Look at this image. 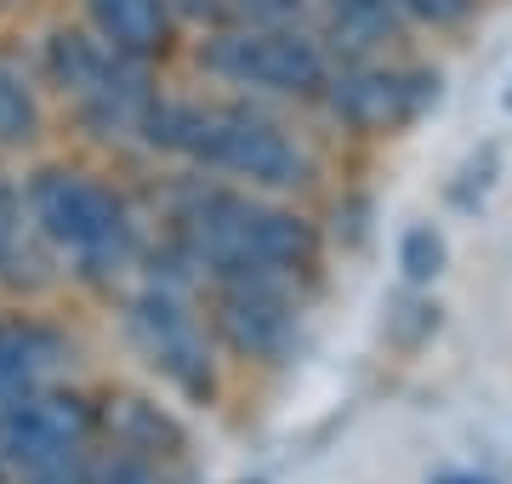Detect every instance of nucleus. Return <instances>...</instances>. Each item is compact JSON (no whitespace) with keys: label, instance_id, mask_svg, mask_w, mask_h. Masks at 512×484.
<instances>
[{"label":"nucleus","instance_id":"f257e3e1","mask_svg":"<svg viewBox=\"0 0 512 484\" xmlns=\"http://www.w3.org/2000/svg\"><path fill=\"white\" fill-rule=\"evenodd\" d=\"M171 245L188 257V268L211 280H274L291 285L319 257V234L296 211L262 200L251 188L228 183H188L171 200Z\"/></svg>","mask_w":512,"mask_h":484},{"label":"nucleus","instance_id":"f03ea898","mask_svg":"<svg viewBox=\"0 0 512 484\" xmlns=\"http://www.w3.org/2000/svg\"><path fill=\"white\" fill-rule=\"evenodd\" d=\"M137 143L154 154H177L194 171H222L251 188H302L308 183V149L268 114L245 103H188V97H154L137 126Z\"/></svg>","mask_w":512,"mask_h":484},{"label":"nucleus","instance_id":"7ed1b4c3","mask_svg":"<svg viewBox=\"0 0 512 484\" xmlns=\"http://www.w3.org/2000/svg\"><path fill=\"white\" fill-rule=\"evenodd\" d=\"M23 217H29V234L46 240L57 257H69L74 274L86 280H120L148 251L126 200L74 166H40L23 183Z\"/></svg>","mask_w":512,"mask_h":484},{"label":"nucleus","instance_id":"20e7f679","mask_svg":"<svg viewBox=\"0 0 512 484\" xmlns=\"http://www.w3.org/2000/svg\"><path fill=\"white\" fill-rule=\"evenodd\" d=\"M40 69H46V86H57V97L80 114V126H92V137H109V143H137L148 103L160 97L148 80V63L120 57L92 29H52Z\"/></svg>","mask_w":512,"mask_h":484},{"label":"nucleus","instance_id":"39448f33","mask_svg":"<svg viewBox=\"0 0 512 484\" xmlns=\"http://www.w3.org/2000/svg\"><path fill=\"white\" fill-rule=\"evenodd\" d=\"M126 336L143 354V365L160 376L165 388H177L188 405H211L217 399V354H211V331L194 314L188 291L171 285H137L126 297Z\"/></svg>","mask_w":512,"mask_h":484},{"label":"nucleus","instance_id":"423d86ee","mask_svg":"<svg viewBox=\"0 0 512 484\" xmlns=\"http://www.w3.org/2000/svg\"><path fill=\"white\" fill-rule=\"evenodd\" d=\"M200 69L245 92L319 97L330 80V57L308 29H211V40H200Z\"/></svg>","mask_w":512,"mask_h":484},{"label":"nucleus","instance_id":"0eeeda50","mask_svg":"<svg viewBox=\"0 0 512 484\" xmlns=\"http://www.w3.org/2000/svg\"><path fill=\"white\" fill-rule=\"evenodd\" d=\"M97 445V399L74 388H35L0 405V462L18 479H63Z\"/></svg>","mask_w":512,"mask_h":484},{"label":"nucleus","instance_id":"6e6552de","mask_svg":"<svg viewBox=\"0 0 512 484\" xmlns=\"http://www.w3.org/2000/svg\"><path fill=\"white\" fill-rule=\"evenodd\" d=\"M205 331L234 359L274 365L296 342V302L291 285L274 280H211L205 285Z\"/></svg>","mask_w":512,"mask_h":484},{"label":"nucleus","instance_id":"1a4fd4ad","mask_svg":"<svg viewBox=\"0 0 512 484\" xmlns=\"http://www.w3.org/2000/svg\"><path fill=\"white\" fill-rule=\"evenodd\" d=\"M325 109L353 131H393L439 103L433 69H387V63H342L325 80Z\"/></svg>","mask_w":512,"mask_h":484},{"label":"nucleus","instance_id":"9d476101","mask_svg":"<svg viewBox=\"0 0 512 484\" xmlns=\"http://www.w3.org/2000/svg\"><path fill=\"white\" fill-rule=\"evenodd\" d=\"M69 359V336L46 319H0V405L23 393L52 388V376Z\"/></svg>","mask_w":512,"mask_h":484},{"label":"nucleus","instance_id":"9b49d317","mask_svg":"<svg viewBox=\"0 0 512 484\" xmlns=\"http://www.w3.org/2000/svg\"><path fill=\"white\" fill-rule=\"evenodd\" d=\"M97 439L131 450V456H148V462H160V467H177L183 462V445H188L177 416L160 410L154 399H137V393H120V399L97 405Z\"/></svg>","mask_w":512,"mask_h":484},{"label":"nucleus","instance_id":"f8f14e48","mask_svg":"<svg viewBox=\"0 0 512 484\" xmlns=\"http://www.w3.org/2000/svg\"><path fill=\"white\" fill-rule=\"evenodd\" d=\"M86 6V23L103 46H114L120 57H137V63H154V57L171 52V35H177V18L165 0H80Z\"/></svg>","mask_w":512,"mask_h":484},{"label":"nucleus","instance_id":"ddd939ff","mask_svg":"<svg viewBox=\"0 0 512 484\" xmlns=\"http://www.w3.org/2000/svg\"><path fill=\"white\" fill-rule=\"evenodd\" d=\"M404 18L393 0H319V46L342 63H370L387 40H399Z\"/></svg>","mask_w":512,"mask_h":484},{"label":"nucleus","instance_id":"4468645a","mask_svg":"<svg viewBox=\"0 0 512 484\" xmlns=\"http://www.w3.org/2000/svg\"><path fill=\"white\" fill-rule=\"evenodd\" d=\"M40 137V92L18 57L0 52V149H29Z\"/></svg>","mask_w":512,"mask_h":484},{"label":"nucleus","instance_id":"2eb2a0df","mask_svg":"<svg viewBox=\"0 0 512 484\" xmlns=\"http://www.w3.org/2000/svg\"><path fill=\"white\" fill-rule=\"evenodd\" d=\"M63 484H171V467H160V462H148V456H131V450L97 439V445L63 473Z\"/></svg>","mask_w":512,"mask_h":484},{"label":"nucleus","instance_id":"dca6fc26","mask_svg":"<svg viewBox=\"0 0 512 484\" xmlns=\"http://www.w3.org/2000/svg\"><path fill=\"white\" fill-rule=\"evenodd\" d=\"M313 0H228L222 29H302Z\"/></svg>","mask_w":512,"mask_h":484},{"label":"nucleus","instance_id":"f3484780","mask_svg":"<svg viewBox=\"0 0 512 484\" xmlns=\"http://www.w3.org/2000/svg\"><path fill=\"white\" fill-rule=\"evenodd\" d=\"M399 268L410 285H433L444 274V234L433 223H416L399 240Z\"/></svg>","mask_w":512,"mask_h":484},{"label":"nucleus","instance_id":"a211bd4d","mask_svg":"<svg viewBox=\"0 0 512 484\" xmlns=\"http://www.w3.org/2000/svg\"><path fill=\"white\" fill-rule=\"evenodd\" d=\"M29 240V217H23V188L0 171V274H12Z\"/></svg>","mask_w":512,"mask_h":484},{"label":"nucleus","instance_id":"6ab92c4d","mask_svg":"<svg viewBox=\"0 0 512 484\" xmlns=\"http://www.w3.org/2000/svg\"><path fill=\"white\" fill-rule=\"evenodd\" d=\"M404 23H456L473 12V0H393Z\"/></svg>","mask_w":512,"mask_h":484},{"label":"nucleus","instance_id":"aec40b11","mask_svg":"<svg viewBox=\"0 0 512 484\" xmlns=\"http://www.w3.org/2000/svg\"><path fill=\"white\" fill-rule=\"evenodd\" d=\"M495 166H501V154H495V149L473 154V160L461 166V183L450 188V194H456V205H467V194H473V183H478V194H484V188L495 183Z\"/></svg>","mask_w":512,"mask_h":484},{"label":"nucleus","instance_id":"412c9836","mask_svg":"<svg viewBox=\"0 0 512 484\" xmlns=\"http://www.w3.org/2000/svg\"><path fill=\"white\" fill-rule=\"evenodd\" d=\"M439 484H490V479H473V473H444Z\"/></svg>","mask_w":512,"mask_h":484},{"label":"nucleus","instance_id":"4be33fe9","mask_svg":"<svg viewBox=\"0 0 512 484\" xmlns=\"http://www.w3.org/2000/svg\"><path fill=\"white\" fill-rule=\"evenodd\" d=\"M0 484H23V479H18V473H12L6 462H0Z\"/></svg>","mask_w":512,"mask_h":484},{"label":"nucleus","instance_id":"5701e85b","mask_svg":"<svg viewBox=\"0 0 512 484\" xmlns=\"http://www.w3.org/2000/svg\"><path fill=\"white\" fill-rule=\"evenodd\" d=\"M23 484H63V479H23Z\"/></svg>","mask_w":512,"mask_h":484},{"label":"nucleus","instance_id":"b1692460","mask_svg":"<svg viewBox=\"0 0 512 484\" xmlns=\"http://www.w3.org/2000/svg\"><path fill=\"white\" fill-rule=\"evenodd\" d=\"M0 6H29V0H0Z\"/></svg>","mask_w":512,"mask_h":484},{"label":"nucleus","instance_id":"393cba45","mask_svg":"<svg viewBox=\"0 0 512 484\" xmlns=\"http://www.w3.org/2000/svg\"><path fill=\"white\" fill-rule=\"evenodd\" d=\"M507 109H512V92H507Z\"/></svg>","mask_w":512,"mask_h":484}]
</instances>
